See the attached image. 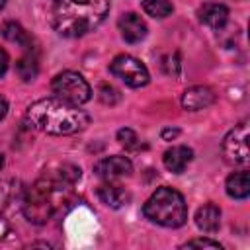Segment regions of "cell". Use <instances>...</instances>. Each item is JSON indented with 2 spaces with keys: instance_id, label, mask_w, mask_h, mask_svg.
Returning a JSON list of instances; mask_svg holds the SVG:
<instances>
[{
  "instance_id": "7c38bea8",
  "label": "cell",
  "mask_w": 250,
  "mask_h": 250,
  "mask_svg": "<svg viewBox=\"0 0 250 250\" xmlns=\"http://www.w3.org/2000/svg\"><path fill=\"white\" fill-rule=\"evenodd\" d=\"M199 20H201V23H205L213 29H221L229 20V8L225 4H215V2L203 4L199 8Z\"/></svg>"
},
{
  "instance_id": "ba28073f",
  "label": "cell",
  "mask_w": 250,
  "mask_h": 250,
  "mask_svg": "<svg viewBox=\"0 0 250 250\" xmlns=\"http://www.w3.org/2000/svg\"><path fill=\"white\" fill-rule=\"evenodd\" d=\"M133 172V164L127 156H107V158H102L100 162H96L94 166V174L105 182H111V180H117V178H123V176H129Z\"/></svg>"
},
{
  "instance_id": "5b68a950",
  "label": "cell",
  "mask_w": 250,
  "mask_h": 250,
  "mask_svg": "<svg viewBox=\"0 0 250 250\" xmlns=\"http://www.w3.org/2000/svg\"><path fill=\"white\" fill-rule=\"evenodd\" d=\"M53 92L57 98L74 104V105H82L92 98V88L86 82V78L74 70H64L61 74L55 76L53 84H51Z\"/></svg>"
},
{
  "instance_id": "9a60e30c",
  "label": "cell",
  "mask_w": 250,
  "mask_h": 250,
  "mask_svg": "<svg viewBox=\"0 0 250 250\" xmlns=\"http://www.w3.org/2000/svg\"><path fill=\"white\" fill-rule=\"evenodd\" d=\"M225 188H227V193L230 197H234V199L248 197V193H250V176H248V172L246 170H240V172L230 174L227 178Z\"/></svg>"
},
{
  "instance_id": "cb8c5ba5",
  "label": "cell",
  "mask_w": 250,
  "mask_h": 250,
  "mask_svg": "<svg viewBox=\"0 0 250 250\" xmlns=\"http://www.w3.org/2000/svg\"><path fill=\"white\" fill-rule=\"evenodd\" d=\"M178 135V129H166V131H162V139H174Z\"/></svg>"
},
{
  "instance_id": "30bf717a",
  "label": "cell",
  "mask_w": 250,
  "mask_h": 250,
  "mask_svg": "<svg viewBox=\"0 0 250 250\" xmlns=\"http://www.w3.org/2000/svg\"><path fill=\"white\" fill-rule=\"evenodd\" d=\"M215 102V94L207 86H191L182 96V105L189 111H197L203 107H209Z\"/></svg>"
},
{
  "instance_id": "ac0fdd59",
  "label": "cell",
  "mask_w": 250,
  "mask_h": 250,
  "mask_svg": "<svg viewBox=\"0 0 250 250\" xmlns=\"http://www.w3.org/2000/svg\"><path fill=\"white\" fill-rule=\"evenodd\" d=\"M143 10H145L148 16L162 20V18H166V16L172 14L174 6H172L168 0H143Z\"/></svg>"
},
{
  "instance_id": "3957f363",
  "label": "cell",
  "mask_w": 250,
  "mask_h": 250,
  "mask_svg": "<svg viewBox=\"0 0 250 250\" xmlns=\"http://www.w3.org/2000/svg\"><path fill=\"white\" fill-rule=\"evenodd\" d=\"M143 213L152 223L168 227V229H178L188 221V207H186L182 193L168 186L158 188L146 199Z\"/></svg>"
},
{
  "instance_id": "52a82bcc",
  "label": "cell",
  "mask_w": 250,
  "mask_h": 250,
  "mask_svg": "<svg viewBox=\"0 0 250 250\" xmlns=\"http://www.w3.org/2000/svg\"><path fill=\"white\" fill-rule=\"evenodd\" d=\"M223 154L225 160L230 164L246 166L250 162V150H248V123L242 121L232 131L227 133L223 141Z\"/></svg>"
},
{
  "instance_id": "8fae6325",
  "label": "cell",
  "mask_w": 250,
  "mask_h": 250,
  "mask_svg": "<svg viewBox=\"0 0 250 250\" xmlns=\"http://www.w3.org/2000/svg\"><path fill=\"white\" fill-rule=\"evenodd\" d=\"M193 158V150L189 146H184V145H178V146H172L164 152L162 160H164V166L174 172V174H182L186 170V166L191 162Z\"/></svg>"
},
{
  "instance_id": "44dd1931",
  "label": "cell",
  "mask_w": 250,
  "mask_h": 250,
  "mask_svg": "<svg viewBox=\"0 0 250 250\" xmlns=\"http://www.w3.org/2000/svg\"><path fill=\"white\" fill-rule=\"evenodd\" d=\"M182 248H211V250H221V244L209 238H191L188 240Z\"/></svg>"
},
{
  "instance_id": "9c48e42d",
  "label": "cell",
  "mask_w": 250,
  "mask_h": 250,
  "mask_svg": "<svg viewBox=\"0 0 250 250\" xmlns=\"http://www.w3.org/2000/svg\"><path fill=\"white\" fill-rule=\"evenodd\" d=\"M119 25V31H121V37L127 41V43H139L146 37V23L141 20L139 14L135 12H127L119 18L117 21Z\"/></svg>"
},
{
  "instance_id": "2e32d148",
  "label": "cell",
  "mask_w": 250,
  "mask_h": 250,
  "mask_svg": "<svg viewBox=\"0 0 250 250\" xmlns=\"http://www.w3.org/2000/svg\"><path fill=\"white\" fill-rule=\"evenodd\" d=\"M2 35H4V39H8L10 43H16V45H21V47L31 45V39H29L27 31L16 21H6L2 25Z\"/></svg>"
},
{
  "instance_id": "e0dca14e",
  "label": "cell",
  "mask_w": 250,
  "mask_h": 250,
  "mask_svg": "<svg viewBox=\"0 0 250 250\" xmlns=\"http://www.w3.org/2000/svg\"><path fill=\"white\" fill-rule=\"evenodd\" d=\"M37 70H39V64H37V59L29 53V55H23L18 62H16V72L20 74V78L21 80H31V78H35V74H37Z\"/></svg>"
},
{
  "instance_id": "484cf974",
  "label": "cell",
  "mask_w": 250,
  "mask_h": 250,
  "mask_svg": "<svg viewBox=\"0 0 250 250\" xmlns=\"http://www.w3.org/2000/svg\"><path fill=\"white\" fill-rule=\"evenodd\" d=\"M4 166V158H2V154H0V168Z\"/></svg>"
},
{
  "instance_id": "d4e9b609",
  "label": "cell",
  "mask_w": 250,
  "mask_h": 250,
  "mask_svg": "<svg viewBox=\"0 0 250 250\" xmlns=\"http://www.w3.org/2000/svg\"><path fill=\"white\" fill-rule=\"evenodd\" d=\"M4 6H6V0H0V10H2Z\"/></svg>"
},
{
  "instance_id": "d6986e66",
  "label": "cell",
  "mask_w": 250,
  "mask_h": 250,
  "mask_svg": "<svg viewBox=\"0 0 250 250\" xmlns=\"http://www.w3.org/2000/svg\"><path fill=\"white\" fill-rule=\"evenodd\" d=\"M100 100L104 102V104H109V105H113V104H117L119 102V92L113 88V86H109V84H102L100 86Z\"/></svg>"
},
{
  "instance_id": "7402d4cb",
  "label": "cell",
  "mask_w": 250,
  "mask_h": 250,
  "mask_svg": "<svg viewBox=\"0 0 250 250\" xmlns=\"http://www.w3.org/2000/svg\"><path fill=\"white\" fill-rule=\"evenodd\" d=\"M8 62H10V61H8V53H6V51L0 47V76L6 72V68H8Z\"/></svg>"
},
{
  "instance_id": "4fadbf2b",
  "label": "cell",
  "mask_w": 250,
  "mask_h": 250,
  "mask_svg": "<svg viewBox=\"0 0 250 250\" xmlns=\"http://www.w3.org/2000/svg\"><path fill=\"white\" fill-rule=\"evenodd\" d=\"M98 197H100V199H102V203H105L107 207L119 209L121 205H125V203H127L129 193H127V189H125V188H121V186H117V184L107 182V184H102V186L98 188Z\"/></svg>"
},
{
  "instance_id": "ffe728a7",
  "label": "cell",
  "mask_w": 250,
  "mask_h": 250,
  "mask_svg": "<svg viewBox=\"0 0 250 250\" xmlns=\"http://www.w3.org/2000/svg\"><path fill=\"white\" fill-rule=\"evenodd\" d=\"M117 141L123 145V146H127V148H137V135H135V131H131V129H119L117 131Z\"/></svg>"
},
{
  "instance_id": "8992f818",
  "label": "cell",
  "mask_w": 250,
  "mask_h": 250,
  "mask_svg": "<svg viewBox=\"0 0 250 250\" xmlns=\"http://www.w3.org/2000/svg\"><path fill=\"white\" fill-rule=\"evenodd\" d=\"M109 70H111V74H115L117 78H121L131 88H143L150 80L146 66L139 59H135L131 55H117L111 61Z\"/></svg>"
},
{
  "instance_id": "603a6c76",
  "label": "cell",
  "mask_w": 250,
  "mask_h": 250,
  "mask_svg": "<svg viewBox=\"0 0 250 250\" xmlns=\"http://www.w3.org/2000/svg\"><path fill=\"white\" fill-rule=\"evenodd\" d=\"M6 111H8V104H6V100L0 96V119H4Z\"/></svg>"
},
{
  "instance_id": "277c9868",
  "label": "cell",
  "mask_w": 250,
  "mask_h": 250,
  "mask_svg": "<svg viewBox=\"0 0 250 250\" xmlns=\"http://www.w3.org/2000/svg\"><path fill=\"white\" fill-rule=\"evenodd\" d=\"M53 193H55V188L45 178H41L39 182H35L29 188V191L23 199V213L31 223L43 225L51 217L53 207H55Z\"/></svg>"
},
{
  "instance_id": "5bb4252c",
  "label": "cell",
  "mask_w": 250,
  "mask_h": 250,
  "mask_svg": "<svg viewBox=\"0 0 250 250\" xmlns=\"http://www.w3.org/2000/svg\"><path fill=\"white\" fill-rule=\"evenodd\" d=\"M195 225L203 232H215L221 225V209L213 203H207V205L199 207L197 213H195Z\"/></svg>"
},
{
  "instance_id": "6da1fadb",
  "label": "cell",
  "mask_w": 250,
  "mask_h": 250,
  "mask_svg": "<svg viewBox=\"0 0 250 250\" xmlns=\"http://www.w3.org/2000/svg\"><path fill=\"white\" fill-rule=\"evenodd\" d=\"M25 121L37 131L49 135H74L90 123V115L74 104L61 98L33 102L25 111Z\"/></svg>"
},
{
  "instance_id": "7a4b0ae2",
  "label": "cell",
  "mask_w": 250,
  "mask_h": 250,
  "mask_svg": "<svg viewBox=\"0 0 250 250\" xmlns=\"http://www.w3.org/2000/svg\"><path fill=\"white\" fill-rule=\"evenodd\" d=\"M109 12V0H53V27L62 37H80L96 29Z\"/></svg>"
}]
</instances>
